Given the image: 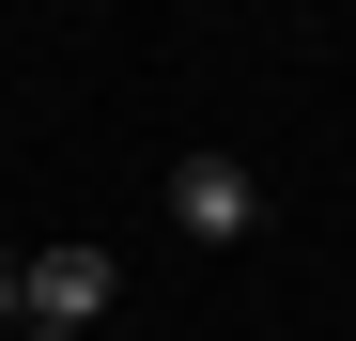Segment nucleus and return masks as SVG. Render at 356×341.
<instances>
[{
  "label": "nucleus",
  "mask_w": 356,
  "mask_h": 341,
  "mask_svg": "<svg viewBox=\"0 0 356 341\" xmlns=\"http://www.w3.org/2000/svg\"><path fill=\"white\" fill-rule=\"evenodd\" d=\"M108 295H124L108 248H31V264H16V326H31V341H108Z\"/></svg>",
  "instance_id": "obj_1"
},
{
  "label": "nucleus",
  "mask_w": 356,
  "mask_h": 341,
  "mask_svg": "<svg viewBox=\"0 0 356 341\" xmlns=\"http://www.w3.org/2000/svg\"><path fill=\"white\" fill-rule=\"evenodd\" d=\"M170 233L248 248V233H264V170H248V155H170Z\"/></svg>",
  "instance_id": "obj_2"
},
{
  "label": "nucleus",
  "mask_w": 356,
  "mask_h": 341,
  "mask_svg": "<svg viewBox=\"0 0 356 341\" xmlns=\"http://www.w3.org/2000/svg\"><path fill=\"white\" fill-rule=\"evenodd\" d=\"M0 326H16V248H0Z\"/></svg>",
  "instance_id": "obj_3"
}]
</instances>
